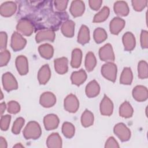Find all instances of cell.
Masks as SVG:
<instances>
[{
	"instance_id": "obj_1",
	"label": "cell",
	"mask_w": 148,
	"mask_h": 148,
	"mask_svg": "<svg viewBox=\"0 0 148 148\" xmlns=\"http://www.w3.org/2000/svg\"><path fill=\"white\" fill-rule=\"evenodd\" d=\"M50 1H22L18 14L21 18L30 21L35 28L39 30L57 31L60 26L68 20L66 12H55Z\"/></svg>"
},
{
	"instance_id": "obj_2",
	"label": "cell",
	"mask_w": 148,
	"mask_h": 148,
	"mask_svg": "<svg viewBox=\"0 0 148 148\" xmlns=\"http://www.w3.org/2000/svg\"><path fill=\"white\" fill-rule=\"evenodd\" d=\"M23 134L26 139H37L42 134V130L38 123L31 121L27 124Z\"/></svg>"
},
{
	"instance_id": "obj_3",
	"label": "cell",
	"mask_w": 148,
	"mask_h": 148,
	"mask_svg": "<svg viewBox=\"0 0 148 148\" xmlns=\"http://www.w3.org/2000/svg\"><path fill=\"white\" fill-rule=\"evenodd\" d=\"M101 73L106 79L114 82L117 76V66L112 62L104 64L101 67Z\"/></svg>"
},
{
	"instance_id": "obj_4",
	"label": "cell",
	"mask_w": 148,
	"mask_h": 148,
	"mask_svg": "<svg viewBox=\"0 0 148 148\" xmlns=\"http://www.w3.org/2000/svg\"><path fill=\"white\" fill-rule=\"evenodd\" d=\"M18 33L25 36H30L35 31L32 23L26 18H20L16 26Z\"/></svg>"
},
{
	"instance_id": "obj_5",
	"label": "cell",
	"mask_w": 148,
	"mask_h": 148,
	"mask_svg": "<svg viewBox=\"0 0 148 148\" xmlns=\"http://www.w3.org/2000/svg\"><path fill=\"white\" fill-rule=\"evenodd\" d=\"M113 132L122 142L128 141L131 138V131L124 123L117 124L114 127Z\"/></svg>"
},
{
	"instance_id": "obj_6",
	"label": "cell",
	"mask_w": 148,
	"mask_h": 148,
	"mask_svg": "<svg viewBox=\"0 0 148 148\" xmlns=\"http://www.w3.org/2000/svg\"><path fill=\"white\" fill-rule=\"evenodd\" d=\"M2 81L4 89L8 92L16 90L18 88L17 82L10 72H6L4 73L2 75Z\"/></svg>"
},
{
	"instance_id": "obj_7",
	"label": "cell",
	"mask_w": 148,
	"mask_h": 148,
	"mask_svg": "<svg viewBox=\"0 0 148 148\" xmlns=\"http://www.w3.org/2000/svg\"><path fill=\"white\" fill-rule=\"evenodd\" d=\"M64 106L66 111L75 113L79 108V102L76 96L72 94L67 95L64 99Z\"/></svg>"
},
{
	"instance_id": "obj_8",
	"label": "cell",
	"mask_w": 148,
	"mask_h": 148,
	"mask_svg": "<svg viewBox=\"0 0 148 148\" xmlns=\"http://www.w3.org/2000/svg\"><path fill=\"white\" fill-rule=\"evenodd\" d=\"M26 43V39L20 33L17 32H13L11 38L10 46L14 51H17L22 50L24 48Z\"/></svg>"
},
{
	"instance_id": "obj_9",
	"label": "cell",
	"mask_w": 148,
	"mask_h": 148,
	"mask_svg": "<svg viewBox=\"0 0 148 148\" xmlns=\"http://www.w3.org/2000/svg\"><path fill=\"white\" fill-rule=\"evenodd\" d=\"M99 56L102 61L112 62L114 60V54L112 45L110 43L105 45L99 50Z\"/></svg>"
},
{
	"instance_id": "obj_10",
	"label": "cell",
	"mask_w": 148,
	"mask_h": 148,
	"mask_svg": "<svg viewBox=\"0 0 148 148\" xmlns=\"http://www.w3.org/2000/svg\"><path fill=\"white\" fill-rule=\"evenodd\" d=\"M133 98L138 102H143L147 100L148 98V91L145 86L138 85L132 90Z\"/></svg>"
},
{
	"instance_id": "obj_11",
	"label": "cell",
	"mask_w": 148,
	"mask_h": 148,
	"mask_svg": "<svg viewBox=\"0 0 148 148\" xmlns=\"http://www.w3.org/2000/svg\"><path fill=\"white\" fill-rule=\"evenodd\" d=\"M17 5L13 1H7L2 3L0 6V13L3 17H10L15 13Z\"/></svg>"
},
{
	"instance_id": "obj_12",
	"label": "cell",
	"mask_w": 148,
	"mask_h": 148,
	"mask_svg": "<svg viewBox=\"0 0 148 148\" xmlns=\"http://www.w3.org/2000/svg\"><path fill=\"white\" fill-rule=\"evenodd\" d=\"M56 97L51 92H45L40 97L39 103L44 108H50L55 105Z\"/></svg>"
},
{
	"instance_id": "obj_13",
	"label": "cell",
	"mask_w": 148,
	"mask_h": 148,
	"mask_svg": "<svg viewBox=\"0 0 148 148\" xmlns=\"http://www.w3.org/2000/svg\"><path fill=\"white\" fill-rule=\"evenodd\" d=\"M113 110V104L112 101L106 95L101 101L100 103V112L103 116H110Z\"/></svg>"
},
{
	"instance_id": "obj_14",
	"label": "cell",
	"mask_w": 148,
	"mask_h": 148,
	"mask_svg": "<svg viewBox=\"0 0 148 148\" xmlns=\"http://www.w3.org/2000/svg\"><path fill=\"white\" fill-rule=\"evenodd\" d=\"M59 119L54 114H49L44 117L43 123L46 130H53L57 128L59 124Z\"/></svg>"
},
{
	"instance_id": "obj_15",
	"label": "cell",
	"mask_w": 148,
	"mask_h": 148,
	"mask_svg": "<svg viewBox=\"0 0 148 148\" xmlns=\"http://www.w3.org/2000/svg\"><path fill=\"white\" fill-rule=\"evenodd\" d=\"M16 66L20 75H25L28 72V60L24 56H19L16 59Z\"/></svg>"
},
{
	"instance_id": "obj_16",
	"label": "cell",
	"mask_w": 148,
	"mask_h": 148,
	"mask_svg": "<svg viewBox=\"0 0 148 148\" xmlns=\"http://www.w3.org/2000/svg\"><path fill=\"white\" fill-rule=\"evenodd\" d=\"M85 10V5L82 1L77 0L72 2L70 6V13L74 17L81 16Z\"/></svg>"
},
{
	"instance_id": "obj_17",
	"label": "cell",
	"mask_w": 148,
	"mask_h": 148,
	"mask_svg": "<svg viewBox=\"0 0 148 148\" xmlns=\"http://www.w3.org/2000/svg\"><path fill=\"white\" fill-rule=\"evenodd\" d=\"M125 21L120 17H114L110 21V31L114 35H118L125 26Z\"/></svg>"
},
{
	"instance_id": "obj_18",
	"label": "cell",
	"mask_w": 148,
	"mask_h": 148,
	"mask_svg": "<svg viewBox=\"0 0 148 148\" xmlns=\"http://www.w3.org/2000/svg\"><path fill=\"white\" fill-rule=\"evenodd\" d=\"M68 59L64 57L55 59L54 61L55 70L60 75H63L67 72L68 69Z\"/></svg>"
},
{
	"instance_id": "obj_19",
	"label": "cell",
	"mask_w": 148,
	"mask_h": 148,
	"mask_svg": "<svg viewBox=\"0 0 148 148\" xmlns=\"http://www.w3.org/2000/svg\"><path fill=\"white\" fill-rule=\"evenodd\" d=\"M51 76V71L48 64L43 65L38 71V79L40 84H45L49 80Z\"/></svg>"
},
{
	"instance_id": "obj_20",
	"label": "cell",
	"mask_w": 148,
	"mask_h": 148,
	"mask_svg": "<svg viewBox=\"0 0 148 148\" xmlns=\"http://www.w3.org/2000/svg\"><path fill=\"white\" fill-rule=\"evenodd\" d=\"M56 34L53 30H42L38 32L35 36V40L37 43L44 40L53 42L55 39Z\"/></svg>"
},
{
	"instance_id": "obj_21",
	"label": "cell",
	"mask_w": 148,
	"mask_h": 148,
	"mask_svg": "<svg viewBox=\"0 0 148 148\" xmlns=\"http://www.w3.org/2000/svg\"><path fill=\"white\" fill-rule=\"evenodd\" d=\"M123 43L124 50L126 51H131L135 47V38L134 35L131 32H127L123 36Z\"/></svg>"
},
{
	"instance_id": "obj_22",
	"label": "cell",
	"mask_w": 148,
	"mask_h": 148,
	"mask_svg": "<svg viewBox=\"0 0 148 148\" xmlns=\"http://www.w3.org/2000/svg\"><path fill=\"white\" fill-rule=\"evenodd\" d=\"M85 92L88 98H94L97 96L100 92V87L98 82L95 80L90 82L86 87Z\"/></svg>"
},
{
	"instance_id": "obj_23",
	"label": "cell",
	"mask_w": 148,
	"mask_h": 148,
	"mask_svg": "<svg viewBox=\"0 0 148 148\" xmlns=\"http://www.w3.org/2000/svg\"><path fill=\"white\" fill-rule=\"evenodd\" d=\"M113 9L115 13L120 16H126L130 12L127 2L123 1L116 2L114 4Z\"/></svg>"
},
{
	"instance_id": "obj_24",
	"label": "cell",
	"mask_w": 148,
	"mask_h": 148,
	"mask_svg": "<svg viewBox=\"0 0 148 148\" xmlns=\"http://www.w3.org/2000/svg\"><path fill=\"white\" fill-rule=\"evenodd\" d=\"M87 79V74L84 70L80 69L78 71L73 72L71 76L72 83L77 86L83 84Z\"/></svg>"
},
{
	"instance_id": "obj_25",
	"label": "cell",
	"mask_w": 148,
	"mask_h": 148,
	"mask_svg": "<svg viewBox=\"0 0 148 148\" xmlns=\"http://www.w3.org/2000/svg\"><path fill=\"white\" fill-rule=\"evenodd\" d=\"M46 145L49 148L62 147V139L60 135L57 132L50 135L47 139Z\"/></svg>"
},
{
	"instance_id": "obj_26",
	"label": "cell",
	"mask_w": 148,
	"mask_h": 148,
	"mask_svg": "<svg viewBox=\"0 0 148 148\" xmlns=\"http://www.w3.org/2000/svg\"><path fill=\"white\" fill-rule=\"evenodd\" d=\"M75 23L72 20H66L61 25V32L66 37L72 38L74 35Z\"/></svg>"
},
{
	"instance_id": "obj_27",
	"label": "cell",
	"mask_w": 148,
	"mask_h": 148,
	"mask_svg": "<svg viewBox=\"0 0 148 148\" xmlns=\"http://www.w3.org/2000/svg\"><path fill=\"white\" fill-rule=\"evenodd\" d=\"M90 39V31L88 28L85 25H82L78 34L77 42L81 45H85L89 42Z\"/></svg>"
},
{
	"instance_id": "obj_28",
	"label": "cell",
	"mask_w": 148,
	"mask_h": 148,
	"mask_svg": "<svg viewBox=\"0 0 148 148\" xmlns=\"http://www.w3.org/2000/svg\"><path fill=\"white\" fill-rule=\"evenodd\" d=\"M38 51L41 57L47 60L50 59L53 57L54 53L53 46L48 43L40 45L38 48Z\"/></svg>"
},
{
	"instance_id": "obj_29",
	"label": "cell",
	"mask_w": 148,
	"mask_h": 148,
	"mask_svg": "<svg viewBox=\"0 0 148 148\" xmlns=\"http://www.w3.org/2000/svg\"><path fill=\"white\" fill-rule=\"evenodd\" d=\"M133 108L131 104L125 101L123 102L119 108V114L120 116L124 118H130L133 114Z\"/></svg>"
},
{
	"instance_id": "obj_30",
	"label": "cell",
	"mask_w": 148,
	"mask_h": 148,
	"mask_svg": "<svg viewBox=\"0 0 148 148\" xmlns=\"http://www.w3.org/2000/svg\"><path fill=\"white\" fill-rule=\"evenodd\" d=\"M82 59V52L80 49H75L72 52L71 66L74 68H77L80 66Z\"/></svg>"
},
{
	"instance_id": "obj_31",
	"label": "cell",
	"mask_w": 148,
	"mask_h": 148,
	"mask_svg": "<svg viewBox=\"0 0 148 148\" xmlns=\"http://www.w3.org/2000/svg\"><path fill=\"white\" fill-rule=\"evenodd\" d=\"M133 79V75L130 68H124L120 79V82L122 84H131Z\"/></svg>"
},
{
	"instance_id": "obj_32",
	"label": "cell",
	"mask_w": 148,
	"mask_h": 148,
	"mask_svg": "<svg viewBox=\"0 0 148 148\" xmlns=\"http://www.w3.org/2000/svg\"><path fill=\"white\" fill-rule=\"evenodd\" d=\"M97 64V60L94 54L89 51L87 53L85 58V67L88 72L92 71L95 67Z\"/></svg>"
},
{
	"instance_id": "obj_33",
	"label": "cell",
	"mask_w": 148,
	"mask_h": 148,
	"mask_svg": "<svg viewBox=\"0 0 148 148\" xmlns=\"http://www.w3.org/2000/svg\"><path fill=\"white\" fill-rule=\"evenodd\" d=\"M94 115L91 112L86 109L81 116V123L83 127H88L93 124Z\"/></svg>"
},
{
	"instance_id": "obj_34",
	"label": "cell",
	"mask_w": 148,
	"mask_h": 148,
	"mask_svg": "<svg viewBox=\"0 0 148 148\" xmlns=\"http://www.w3.org/2000/svg\"><path fill=\"white\" fill-rule=\"evenodd\" d=\"M109 8L107 6H103L101 11L94 16L93 23H98L105 21L109 15Z\"/></svg>"
},
{
	"instance_id": "obj_35",
	"label": "cell",
	"mask_w": 148,
	"mask_h": 148,
	"mask_svg": "<svg viewBox=\"0 0 148 148\" xmlns=\"http://www.w3.org/2000/svg\"><path fill=\"white\" fill-rule=\"evenodd\" d=\"M75 128L74 125L69 122H65L62 126V132L67 138H71L75 135Z\"/></svg>"
},
{
	"instance_id": "obj_36",
	"label": "cell",
	"mask_w": 148,
	"mask_h": 148,
	"mask_svg": "<svg viewBox=\"0 0 148 148\" xmlns=\"http://www.w3.org/2000/svg\"><path fill=\"white\" fill-rule=\"evenodd\" d=\"M94 39L97 43H101L107 38V33L102 28H97L94 31Z\"/></svg>"
},
{
	"instance_id": "obj_37",
	"label": "cell",
	"mask_w": 148,
	"mask_h": 148,
	"mask_svg": "<svg viewBox=\"0 0 148 148\" xmlns=\"http://www.w3.org/2000/svg\"><path fill=\"white\" fill-rule=\"evenodd\" d=\"M138 77L140 79H146L148 77V66L147 63L143 60L139 61L138 65Z\"/></svg>"
},
{
	"instance_id": "obj_38",
	"label": "cell",
	"mask_w": 148,
	"mask_h": 148,
	"mask_svg": "<svg viewBox=\"0 0 148 148\" xmlns=\"http://www.w3.org/2000/svg\"><path fill=\"white\" fill-rule=\"evenodd\" d=\"M24 123L25 120L23 117H18L16 119L13 123L12 128V132L16 135L20 134V131L24 124Z\"/></svg>"
},
{
	"instance_id": "obj_39",
	"label": "cell",
	"mask_w": 148,
	"mask_h": 148,
	"mask_svg": "<svg viewBox=\"0 0 148 148\" xmlns=\"http://www.w3.org/2000/svg\"><path fill=\"white\" fill-rule=\"evenodd\" d=\"M8 112L11 114H16L20 110V104L15 101H11L8 103Z\"/></svg>"
},
{
	"instance_id": "obj_40",
	"label": "cell",
	"mask_w": 148,
	"mask_h": 148,
	"mask_svg": "<svg viewBox=\"0 0 148 148\" xmlns=\"http://www.w3.org/2000/svg\"><path fill=\"white\" fill-rule=\"evenodd\" d=\"M132 6L135 10L137 12L142 11L146 6L147 1L146 0H133L131 1Z\"/></svg>"
},
{
	"instance_id": "obj_41",
	"label": "cell",
	"mask_w": 148,
	"mask_h": 148,
	"mask_svg": "<svg viewBox=\"0 0 148 148\" xmlns=\"http://www.w3.org/2000/svg\"><path fill=\"white\" fill-rule=\"evenodd\" d=\"M10 58V53L7 50H5L1 51L0 53V66H3L7 65Z\"/></svg>"
},
{
	"instance_id": "obj_42",
	"label": "cell",
	"mask_w": 148,
	"mask_h": 148,
	"mask_svg": "<svg viewBox=\"0 0 148 148\" xmlns=\"http://www.w3.org/2000/svg\"><path fill=\"white\" fill-rule=\"evenodd\" d=\"M11 120L10 115H4L1 116V129L2 131H6L8 130L9 124Z\"/></svg>"
},
{
	"instance_id": "obj_43",
	"label": "cell",
	"mask_w": 148,
	"mask_h": 148,
	"mask_svg": "<svg viewBox=\"0 0 148 148\" xmlns=\"http://www.w3.org/2000/svg\"><path fill=\"white\" fill-rule=\"evenodd\" d=\"M68 1L66 0H56L54 1L55 8L58 12H63L66 9Z\"/></svg>"
},
{
	"instance_id": "obj_44",
	"label": "cell",
	"mask_w": 148,
	"mask_h": 148,
	"mask_svg": "<svg viewBox=\"0 0 148 148\" xmlns=\"http://www.w3.org/2000/svg\"><path fill=\"white\" fill-rule=\"evenodd\" d=\"M140 45L142 49H147L148 47V32L147 31H142L140 34Z\"/></svg>"
},
{
	"instance_id": "obj_45",
	"label": "cell",
	"mask_w": 148,
	"mask_h": 148,
	"mask_svg": "<svg viewBox=\"0 0 148 148\" xmlns=\"http://www.w3.org/2000/svg\"><path fill=\"white\" fill-rule=\"evenodd\" d=\"M7 34L5 32H1L0 33V49L1 51L5 50L7 45Z\"/></svg>"
},
{
	"instance_id": "obj_46",
	"label": "cell",
	"mask_w": 148,
	"mask_h": 148,
	"mask_svg": "<svg viewBox=\"0 0 148 148\" xmlns=\"http://www.w3.org/2000/svg\"><path fill=\"white\" fill-rule=\"evenodd\" d=\"M119 145L114 137L110 136L106 140L105 145V147H119Z\"/></svg>"
},
{
	"instance_id": "obj_47",
	"label": "cell",
	"mask_w": 148,
	"mask_h": 148,
	"mask_svg": "<svg viewBox=\"0 0 148 148\" xmlns=\"http://www.w3.org/2000/svg\"><path fill=\"white\" fill-rule=\"evenodd\" d=\"M89 5L90 8L94 10H98L99 9V8L101 6V5L102 3V1L101 0H90L88 1Z\"/></svg>"
},
{
	"instance_id": "obj_48",
	"label": "cell",
	"mask_w": 148,
	"mask_h": 148,
	"mask_svg": "<svg viewBox=\"0 0 148 148\" xmlns=\"http://www.w3.org/2000/svg\"><path fill=\"white\" fill-rule=\"evenodd\" d=\"M8 147L7 142L5 139L3 137L0 138V147L1 148H6Z\"/></svg>"
},
{
	"instance_id": "obj_49",
	"label": "cell",
	"mask_w": 148,
	"mask_h": 148,
	"mask_svg": "<svg viewBox=\"0 0 148 148\" xmlns=\"http://www.w3.org/2000/svg\"><path fill=\"white\" fill-rule=\"evenodd\" d=\"M6 104L5 102H2L0 104V112H1V114L2 115V114L4 113L5 109H6Z\"/></svg>"
},
{
	"instance_id": "obj_50",
	"label": "cell",
	"mask_w": 148,
	"mask_h": 148,
	"mask_svg": "<svg viewBox=\"0 0 148 148\" xmlns=\"http://www.w3.org/2000/svg\"><path fill=\"white\" fill-rule=\"evenodd\" d=\"M23 147V146H22L20 143H17V145H14L13 146V147Z\"/></svg>"
},
{
	"instance_id": "obj_51",
	"label": "cell",
	"mask_w": 148,
	"mask_h": 148,
	"mask_svg": "<svg viewBox=\"0 0 148 148\" xmlns=\"http://www.w3.org/2000/svg\"><path fill=\"white\" fill-rule=\"evenodd\" d=\"M1 99H2L3 98V95H2V92H1Z\"/></svg>"
}]
</instances>
